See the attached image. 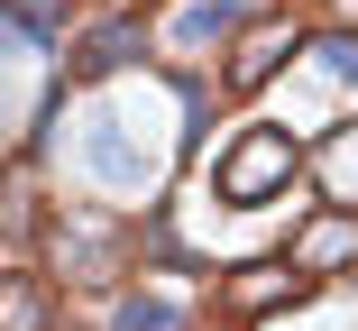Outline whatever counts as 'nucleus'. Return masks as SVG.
<instances>
[{"label": "nucleus", "instance_id": "nucleus-10", "mask_svg": "<svg viewBox=\"0 0 358 331\" xmlns=\"http://www.w3.org/2000/svg\"><path fill=\"white\" fill-rule=\"evenodd\" d=\"M10 331H37V286H28V276L10 286Z\"/></svg>", "mask_w": 358, "mask_h": 331}, {"label": "nucleus", "instance_id": "nucleus-2", "mask_svg": "<svg viewBox=\"0 0 358 331\" xmlns=\"http://www.w3.org/2000/svg\"><path fill=\"white\" fill-rule=\"evenodd\" d=\"M138 55H148V28H138V19H101L74 46V74H120V64H138Z\"/></svg>", "mask_w": 358, "mask_h": 331}, {"label": "nucleus", "instance_id": "nucleus-6", "mask_svg": "<svg viewBox=\"0 0 358 331\" xmlns=\"http://www.w3.org/2000/svg\"><path fill=\"white\" fill-rule=\"evenodd\" d=\"M10 37H19L28 55H55V46H64V28H55L46 0H10Z\"/></svg>", "mask_w": 358, "mask_h": 331}, {"label": "nucleus", "instance_id": "nucleus-5", "mask_svg": "<svg viewBox=\"0 0 358 331\" xmlns=\"http://www.w3.org/2000/svg\"><path fill=\"white\" fill-rule=\"evenodd\" d=\"M303 295V267L285 258V267H257V276H239V313H266V304H294Z\"/></svg>", "mask_w": 358, "mask_h": 331}, {"label": "nucleus", "instance_id": "nucleus-7", "mask_svg": "<svg viewBox=\"0 0 358 331\" xmlns=\"http://www.w3.org/2000/svg\"><path fill=\"white\" fill-rule=\"evenodd\" d=\"M313 64L340 83V92H358V37L349 28H331V37H313Z\"/></svg>", "mask_w": 358, "mask_h": 331}, {"label": "nucleus", "instance_id": "nucleus-1", "mask_svg": "<svg viewBox=\"0 0 358 331\" xmlns=\"http://www.w3.org/2000/svg\"><path fill=\"white\" fill-rule=\"evenodd\" d=\"M294 166H303V148L285 139V129H248V148L211 166V184H221V203H266Z\"/></svg>", "mask_w": 358, "mask_h": 331}, {"label": "nucleus", "instance_id": "nucleus-9", "mask_svg": "<svg viewBox=\"0 0 358 331\" xmlns=\"http://www.w3.org/2000/svg\"><path fill=\"white\" fill-rule=\"evenodd\" d=\"M275 46H294V28H275V37L239 46V64H230V74H239V83H266V74H275Z\"/></svg>", "mask_w": 358, "mask_h": 331}, {"label": "nucleus", "instance_id": "nucleus-3", "mask_svg": "<svg viewBox=\"0 0 358 331\" xmlns=\"http://www.w3.org/2000/svg\"><path fill=\"white\" fill-rule=\"evenodd\" d=\"M340 258H358V212H331V221H313V230L294 239V267H303V276L340 267Z\"/></svg>", "mask_w": 358, "mask_h": 331}, {"label": "nucleus", "instance_id": "nucleus-8", "mask_svg": "<svg viewBox=\"0 0 358 331\" xmlns=\"http://www.w3.org/2000/svg\"><path fill=\"white\" fill-rule=\"evenodd\" d=\"M110 331H175V313H166L157 295H120V313H110Z\"/></svg>", "mask_w": 358, "mask_h": 331}, {"label": "nucleus", "instance_id": "nucleus-4", "mask_svg": "<svg viewBox=\"0 0 358 331\" xmlns=\"http://www.w3.org/2000/svg\"><path fill=\"white\" fill-rule=\"evenodd\" d=\"M257 0H193L184 10V46H211V37H239Z\"/></svg>", "mask_w": 358, "mask_h": 331}]
</instances>
